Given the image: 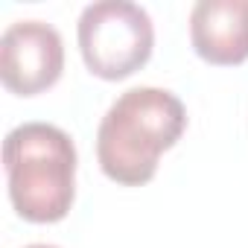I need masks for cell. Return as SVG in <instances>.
<instances>
[{"label": "cell", "instance_id": "obj_1", "mask_svg": "<svg viewBox=\"0 0 248 248\" xmlns=\"http://www.w3.org/2000/svg\"><path fill=\"white\" fill-rule=\"evenodd\" d=\"M184 129L187 111L172 91L152 85L129 88L99 123V167L123 187H140L155 178L158 158L181 140Z\"/></svg>", "mask_w": 248, "mask_h": 248}, {"label": "cell", "instance_id": "obj_2", "mask_svg": "<svg viewBox=\"0 0 248 248\" xmlns=\"http://www.w3.org/2000/svg\"><path fill=\"white\" fill-rule=\"evenodd\" d=\"M12 207L35 225L62 222L76 196V146L50 123H24L3 140Z\"/></svg>", "mask_w": 248, "mask_h": 248}, {"label": "cell", "instance_id": "obj_3", "mask_svg": "<svg viewBox=\"0 0 248 248\" xmlns=\"http://www.w3.org/2000/svg\"><path fill=\"white\" fill-rule=\"evenodd\" d=\"M76 35L88 70L105 82H120L140 70L155 47L149 12L129 0H99L85 6Z\"/></svg>", "mask_w": 248, "mask_h": 248}, {"label": "cell", "instance_id": "obj_4", "mask_svg": "<svg viewBox=\"0 0 248 248\" xmlns=\"http://www.w3.org/2000/svg\"><path fill=\"white\" fill-rule=\"evenodd\" d=\"M64 44L44 21H15L0 35V79L18 96H35L59 82Z\"/></svg>", "mask_w": 248, "mask_h": 248}, {"label": "cell", "instance_id": "obj_5", "mask_svg": "<svg viewBox=\"0 0 248 248\" xmlns=\"http://www.w3.org/2000/svg\"><path fill=\"white\" fill-rule=\"evenodd\" d=\"M190 41L207 64L248 59V0H199L190 12Z\"/></svg>", "mask_w": 248, "mask_h": 248}, {"label": "cell", "instance_id": "obj_6", "mask_svg": "<svg viewBox=\"0 0 248 248\" xmlns=\"http://www.w3.org/2000/svg\"><path fill=\"white\" fill-rule=\"evenodd\" d=\"M27 248H56V245H27Z\"/></svg>", "mask_w": 248, "mask_h": 248}]
</instances>
